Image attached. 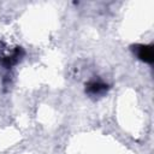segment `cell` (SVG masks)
<instances>
[{"label":"cell","mask_w":154,"mask_h":154,"mask_svg":"<svg viewBox=\"0 0 154 154\" xmlns=\"http://www.w3.org/2000/svg\"><path fill=\"white\" fill-rule=\"evenodd\" d=\"M137 55L142 61L152 63L154 60V53L152 46H138L137 47Z\"/></svg>","instance_id":"cell-1"},{"label":"cell","mask_w":154,"mask_h":154,"mask_svg":"<svg viewBox=\"0 0 154 154\" xmlns=\"http://www.w3.org/2000/svg\"><path fill=\"white\" fill-rule=\"evenodd\" d=\"M106 87L107 85H105V84H102L100 82H91V83L88 84L87 91L89 94H91V95H100V94H102L107 89Z\"/></svg>","instance_id":"cell-2"}]
</instances>
